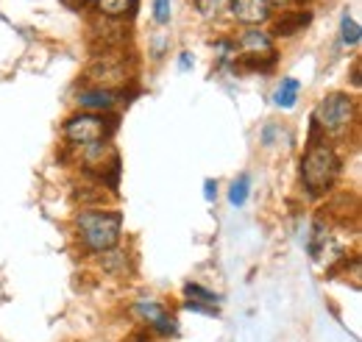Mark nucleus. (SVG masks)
<instances>
[{
  "label": "nucleus",
  "mask_w": 362,
  "mask_h": 342,
  "mask_svg": "<svg viewBox=\"0 0 362 342\" xmlns=\"http://www.w3.org/2000/svg\"><path fill=\"white\" fill-rule=\"evenodd\" d=\"M301 184L307 189L310 198H323L332 192V187L337 184L340 175V156L337 151L320 139V142H310L304 156H301Z\"/></svg>",
  "instance_id": "obj_1"
},
{
  "label": "nucleus",
  "mask_w": 362,
  "mask_h": 342,
  "mask_svg": "<svg viewBox=\"0 0 362 342\" xmlns=\"http://www.w3.org/2000/svg\"><path fill=\"white\" fill-rule=\"evenodd\" d=\"M76 234L87 254L112 251L123 234V214L109 209H81L76 214Z\"/></svg>",
  "instance_id": "obj_2"
},
{
  "label": "nucleus",
  "mask_w": 362,
  "mask_h": 342,
  "mask_svg": "<svg viewBox=\"0 0 362 342\" xmlns=\"http://www.w3.org/2000/svg\"><path fill=\"white\" fill-rule=\"evenodd\" d=\"M234 47L240 50L234 64L240 70H248V73H268L276 67L279 61V53H276V45H273V37L262 28H245L237 40H234Z\"/></svg>",
  "instance_id": "obj_3"
},
{
  "label": "nucleus",
  "mask_w": 362,
  "mask_h": 342,
  "mask_svg": "<svg viewBox=\"0 0 362 342\" xmlns=\"http://www.w3.org/2000/svg\"><path fill=\"white\" fill-rule=\"evenodd\" d=\"M315 123L323 136H346L357 123V106L354 98L346 92H329L313 112Z\"/></svg>",
  "instance_id": "obj_4"
},
{
  "label": "nucleus",
  "mask_w": 362,
  "mask_h": 342,
  "mask_svg": "<svg viewBox=\"0 0 362 342\" xmlns=\"http://www.w3.org/2000/svg\"><path fill=\"white\" fill-rule=\"evenodd\" d=\"M117 131L115 114H95V112H78L64 120L62 134L73 148H90L98 142H106Z\"/></svg>",
  "instance_id": "obj_5"
},
{
  "label": "nucleus",
  "mask_w": 362,
  "mask_h": 342,
  "mask_svg": "<svg viewBox=\"0 0 362 342\" xmlns=\"http://www.w3.org/2000/svg\"><path fill=\"white\" fill-rule=\"evenodd\" d=\"M84 78H87L90 86L117 92V89H123V86L132 81V70L126 64L123 50H117V53H100V56L92 59V64L87 67Z\"/></svg>",
  "instance_id": "obj_6"
},
{
  "label": "nucleus",
  "mask_w": 362,
  "mask_h": 342,
  "mask_svg": "<svg viewBox=\"0 0 362 342\" xmlns=\"http://www.w3.org/2000/svg\"><path fill=\"white\" fill-rule=\"evenodd\" d=\"M129 42V25L123 20H106V17H92L90 23V45L95 56L100 53H117Z\"/></svg>",
  "instance_id": "obj_7"
},
{
  "label": "nucleus",
  "mask_w": 362,
  "mask_h": 342,
  "mask_svg": "<svg viewBox=\"0 0 362 342\" xmlns=\"http://www.w3.org/2000/svg\"><path fill=\"white\" fill-rule=\"evenodd\" d=\"M132 314H134L136 320H139L151 334H159V337L176 334V317H173V312H168L159 300L139 298L134 306H132Z\"/></svg>",
  "instance_id": "obj_8"
},
{
  "label": "nucleus",
  "mask_w": 362,
  "mask_h": 342,
  "mask_svg": "<svg viewBox=\"0 0 362 342\" xmlns=\"http://www.w3.org/2000/svg\"><path fill=\"white\" fill-rule=\"evenodd\" d=\"M228 17L245 28H259L273 17L271 0H228Z\"/></svg>",
  "instance_id": "obj_9"
},
{
  "label": "nucleus",
  "mask_w": 362,
  "mask_h": 342,
  "mask_svg": "<svg viewBox=\"0 0 362 342\" xmlns=\"http://www.w3.org/2000/svg\"><path fill=\"white\" fill-rule=\"evenodd\" d=\"M271 37L273 40H290L296 34H301L304 28H310L313 23V11L310 8H290L281 11L279 17H271Z\"/></svg>",
  "instance_id": "obj_10"
},
{
  "label": "nucleus",
  "mask_w": 362,
  "mask_h": 342,
  "mask_svg": "<svg viewBox=\"0 0 362 342\" xmlns=\"http://www.w3.org/2000/svg\"><path fill=\"white\" fill-rule=\"evenodd\" d=\"M117 100H120L117 92H112V89H98V86H84V89L76 95V103H78L84 112H95V114L112 112Z\"/></svg>",
  "instance_id": "obj_11"
},
{
  "label": "nucleus",
  "mask_w": 362,
  "mask_h": 342,
  "mask_svg": "<svg viewBox=\"0 0 362 342\" xmlns=\"http://www.w3.org/2000/svg\"><path fill=\"white\" fill-rule=\"evenodd\" d=\"M136 6L139 0H92V8L98 17H106V20H132L136 14Z\"/></svg>",
  "instance_id": "obj_12"
},
{
  "label": "nucleus",
  "mask_w": 362,
  "mask_h": 342,
  "mask_svg": "<svg viewBox=\"0 0 362 342\" xmlns=\"http://www.w3.org/2000/svg\"><path fill=\"white\" fill-rule=\"evenodd\" d=\"M298 98H301V81L298 78H281L279 86H276V92H273V103L279 106V109H293L296 103H298Z\"/></svg>",
  "instance_id": "obj_13"
},
{
  "label": "nucleus",
  "mask_w": 362,
  "mask_h": 342,
  "mask_svg": "<svg viewBox=\"0 0 362 342\" xmlns=\"http://www.w3.org/2000/svg\"><path fill=\"white\" fill-rule=\"evenodd\" d=\"M184 298L189 303H201V306H212V309H218V303L223 300L218 293H212L201 284H184Z\"/></svg>",
  "instance_id": "obj_14"
},
{
  "label": "nucleus",
  "mask_w": 362,
  "mask_h": 342,
  "mask_svg": "<svg viewBox=\"0 0 362 342\" xmlns=\"http://www.w3.org/2000/svg\"><path fill=\"white\" fill-rule=\"evenodd\" d=\"M248 192H251V178L243 172V175H237L234 181H231V187H228V204L231 206H245V201H248Z\"/></svg>",
  "instance_id": "obj_15"
},
{
  "label": "nucleus",
  "mask_w": 362,
  "mask_h": 342,
  "mask_svg": "<svg viewBox=\"0 0 362 342\" xmlns=\"http://www.w3.org/2000/svg\"><path fill=\"white\" fill-rule=\"evenodd\" d=\"M340 40H343L346 47H357L362 40L360 25H357V20L349 11H343V17H340Z\"/></svg>",
  "instance_id": "obj_16"
},
{
  "label": "nucleus",
  "mask_w": 362,
  "mask_h": 342,
  "mask_svg": "<svg viewBox=\"0 0 362 342\" xmlns=\"http://www.w3.org/2000/svg\"><path fill=\"white\" fill-rule=\"evenodd\" d=\"M192 6L204 20H218L226 11L228 0H192Z\"/></svg>",
  "instance_id": "obj_17"
},
{
  "label": "nucleus",
  "mask_w": 362,
  "mask_h": 342,
  "mask_svg": "<svg viewBox=\"0 0 362 342\" xmlns=\"http://www.w3.org/2000/svg\"><path fill=\"white\" fill-rule=\"evenodd\" d=\"M100 264H103V270H106V273H115V276H120V273L126 270V251H120V248L103 251V256H100Z\"/></svg>",
  "instance_id": "obj_18"
},
{
  "label": "nucleus",
  "mask_w": 362,
  "mask_h": 342,
  "mask_svg": "<svg viewBox=\"0 0 362 342\" xmlns=\"http://www.w3.org/2000/svg\"><path fill=\"white\" fill-rule=\"evenodd\" d=\"M151 14H153V23L156 25H168L170 17H173V8H170V0H151Z\"/></svg>",
  "instance_id": "obj_19"
},
{
  "label": "nucleus",
  "mask_w": 362,
  "mask_h": 342,
  "mask_svg": "<svg viewBox=\"0 0 362 342\" xmlns=\"http://www.w3.org/2000/svg\"><path fill=\"white\" fill-rule=\"evenodd\" d=\"M204 198H206L209 204H215V201H218V181H212V178H206V181H204Z\"/></svg>",
  "instance_id": "obj_20"
},
{
  "label": "nucleus",
  "mask_w": 362,
  "mask_h": 342,
  "mask_svg": "<svg viewBox=\"0 0 362 342\" xmlns=\"http://www.w3.org/2000/svg\"><path fill=\"white\" fill-rule=\"evenodd\" d=\"M192 64H195V59H192V53H189V50H181V53H179V70H181V73H187V70H192Z\"/></svg>",
  "instance_id": "obj_21"
},
{
  "label": "nucleus",
  "mask_w": 362,
  "mask_h": 342,
  "mask_svg": "<svg viewBox=\"0 0 362 342\" xmlns=\"http://www.w3.org/2000/svg\"><path fill=\"white\" fill-rule=\"evenodd\" d=\"M62 6L70 11H84L87 6H92V0H62Z\"/></svg>",
  "instance_id": "obj_22"
},
{
  "label": "nucleus",
  "mask_w": 362,
  "mask_h": 342,
  "mask_svg": "<svg viewBox=\"0 0 362 342\" xmlns=\"http://www.w3.org/2000/svg\"><path fill=\"white\" fill-rule=\"evenodd\" d=\"M123 342H156V340L151 337V331H136V334H132L129 340H123Z\"/></svg>",
  "instance_id": "obj_23"
},
{
  "label": "nucleus",
  "mask_w": 362,
  "mask_h": 342,
  "mask_svg": "<svg viewBox=\"0 0 362 342\" xmlns=\"http://www.w3.org/2000/svg\"><path fill=\"white\" fill-rule=\"evenodd\" d=\"M293 0H271V6H290Z\"/></svg>",
  "instance_id": "obj_24"
},
{
  "label": "nucleus",
  "mask_w": 362,
  "mask_h": 342,
  "mask_svg": "<svg viewBox=\"0 0 362 342\" xmlns=\"http://www.w3.org/2000/svg\"><path fill=\"white\" fill-rule=\"evenodd\" d=\"M293 3H296V6H310L313 0H293Z\"/></svg>",
  "instance_id": "obj_25"
}]
</instances>
